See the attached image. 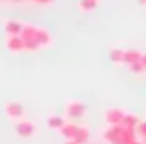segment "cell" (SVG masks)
Segmentation results:
<instances>
[{
  "label": "cell",
  "instance_id": "d6986e66",
  "mask_svg": "<svg viewBox=\"0 0 146 144\" xmlns=\"http://www.w3.org/2000/svg\"><path fill=\"white\" fill-rule=\"evenodd\" d=\"M128 70H130L132 74H138V76L146 72V70H144V66H142L140 62H136V64H130V66H128Z\"/></svg>",
  "mask_w": 146,
  "mask_h": 144
},
{
  "label": "cell",
  "instance_id": "7a4b0ae2",
  "mask_svg": "<svg viewBox=\"0 0 146 144\" xmlns=\"http://www.w3.org/2000/svg\"><path fill=\"white\" fill-rule=\"evenodd\" d=\"M86 114V104L80 102V100H70L66 104V116L72 118V120H78Z\"/></svg>",
  "mask_w": 146,
  "mask_h": 144
},
{
  "label": "cell",
  "instance_id": "277c9868",
  "mask_svg": "<svg viewBox=\"0 0 146 144\" xmlns=\"http://www.w3.org/2000/svg\"><path fill=\"white\" fill-rule=\"evenodd\" d=\"M14 132L22 138H30L36 134V124L34 122H28V120H18L14 124Z\"/></svg>",
  "mask_w": 146,
  "mask_h": 144
},
{
  "label": "cell",
  "instance_id": "5b68a950",
  "mask_svg": "<svg viewBox=\"0 0 146 144\" xmlns=\"http://www.w3.org/2000/svg\"><path fill=\"white\" fill-rule=\"evenodd\" d=\"M4 112H6V116L8 118H12V120H20L22 116H24V106L20 104V102H16V100H10V102H6V106H4Z\"/></svg>",
  "mask_w": 146,
  "mask_h": 144
},
{
  "label": "cell",
  "instance_id": "7c38bea8",
  "mask_svg": "<svg viewBox=\"0 0 146 144\" xmlns=\"http://www.w3.org/2000/svg\"><path fill=\"white\" fill-rule=\"evenodd\" d=\"M88 138H90V132H88V128L78 124V130H76V136H74V140H76L78 144H86V142H88Z\"/></svg>",
  "mask_w": 146,
  "mask_h": 144
},
{
  "label": "cell",
  "instance_id": "52a82bcc",
  "mask_svg": "<svg viewBox=\"0 0 146 144\" xmlns=\"http://www.w3.org/2000/svg\"><path fill=\"white\" fill-rule=\"evenodd\" d=\"M22 28H24V24L18 22V20H6L4 22V30H6L8 36H20L22 34Z\"/></svg>",
  "mask_w": 146,
  "mask_h": 144
},
{
  "label": "cell",
  "instance_id": "ac0fdd59",
  "mask_svg": "<svg viewBox=\"0 0 146 144\" xmlns=\"http://www.w3.org/2000/svg\"><path fill=\"white\" fill-rule=\"evenodd\" d=\"M24 50H28V52H36V50H40V44H38L36 40H24Z\"/></svg>",
  "mask_w": 146,
  "mask_h": 144
},
{
  "label": "cell",
  "instance_id": "44dd1931",
  "mask_svg": "<svg viewBox=\"0 0 146 144\" xmlns=\"http://www.w3.org/2000/svg\"><path fill=\"white\" fill-rule=\"evenodd\" d=\"M34 2H40V4H50L52 0H34Z\"/></svg>",
  "mask_w": 146,
  "mask_h": 144
},
{
  "label": "cell",
  "instance_id": "e0dca14e",
  "mask_svg": "<svg viewBox=\"0 0 146 144\" xmlns=\"http://www.w3.org/2000/svg\"><path fill=\"white\" fill-rule=\"evenodd\" d=\"M136 136H138L142 142H146V122L140 120V124L136 126Z\"/></svg>",
  "mask_w": 146,
  "mask_h": 144
},
{
  "label": "cell",
  "instance_id": "ffe728a7",
  "mask_svg": "<svg viewBox=\"0 0 146 144\" xmlns=\"http://www.w3.org/2000/svg\"><path fill=\"white\" fill-rule=\"evenodd\" d=\"M140 64H142L144 70H146V52H142V56H140Z\"/></svg>",
  "mask_w": 146,
  "mask_h": 144
},
{
  "label": "cell",
  "instance_id": "8fae6325",
  "mask_svg": "<svg viewBox=\"0 0 146 144\" xmlns=\"http://www.w3.org/2000/svg\"><path fill=\"white\" fill-rule=\"evenodd\" d=\"M36 30H38V26H34V24H24L20 38H22V40H36Z\"/></svg>",
  "mask_w": 146,
  "mask_h": 144
},
{
  "label": "cell",
  "instance_id": "30bf717a",
  "mask_svg": "<svg viewBox=\"0 0 146 144\" xmlns=\"http://www.w3.org/2000/svg\"><path fill=\"white\" fill-rule=\"evenodd\" d=\"M76 130H78V124H74V122H66V124L60 128V134L64 136V140H74Z\"/></svg>",
  "mask_w": 146,
  "mask_h": 144
},
{
  "label": "cell",
  "instance_id": "7402d4cb",
  "mask_svg": "<svg viewBox=\"0 0 146 144\" xmlns=\"http://www.w3.org/2000/svg\"><path fill=\"white\" fill-rule=\"evenodd\" d=\"M62 144H78V142H76V140H64Z\"/></svg>",
  "mask_w": 146,
  "mask_h": 144
},
{
  "label": "cell",
  "instance_id": "3957f363",
  "mask_svg": "<svg viewBox=\"0 0 146 144\" xmlns=\"http://www.w3.org/2000/svg\"><path fill=\"white\" fill-rule=\"evenodd\" d=\"M124 116H126V112L122 108H108V110H104V120H106L108 126H120L124 122Z\"/></svg>",
  "mask_w": 146,
  "mask_h": 144
},
{
  "label": "cell",
  "instance_id": "5bb4252c",
  "mask_svg": "<svg viewBox=\"0 0 146 144\" xmlns=\"http://www.w3.org/2000/svg\"><path fill=\"white\" fill-rule=\"evenodd\" d=\"M140 124V120H138V116L136 114H130V112H126V116H124V122H122V126H126V128H132V130H136V126Z\"/></svg>",
  "mask_w": 146,
  "mask_h": 144
},
{
  "label": "cell",
  "instance_id": "2e32d148",
  "mask_svg": "<svg viewBox=\"0 0 146 144\" xmlns=\"http://www.w3.org/2000/svg\"><path fill=\"white\" fill-rule=\"evenodd\" d=\"M64 124H66V122H64V118H62V116H56V114H54V116H50V118H48V126H50V128H54V130H60Z\"/></svg>",
  "mask_w": 146,
  "mask_h": 144
},
{
  "label": "cell",
  "instance_id": "9a60e30c",
  "mask_svg": "<svg viewBox=\"0 0 146 144\" xmlns=\"http://www.w3.org/2000/svg\"><path fill=\"white\" fill-rule=\"evenodd\" d=\"M110 60L114 64H124V48H112L110 50Z\"/></svg>",
  "mask_w": 146,
  "mask_h": 144
},
{
  "label": "cell",
  "instance_id": "4fadbf2b",
  "mask_svg": "<svg viewBox=\"0 0 146 144\" xmlns=\"http://www.w3.org/2000/svg\"><path fill=\"white\" fill-rule=\"evenodd\" d=\"M98 4H100V0H78V8H80L82 12H90V10H94Z\"/></svg>",
  "mask_w": 146,
  "mask_h": 144
},
{
  "label": "cell",
  "instance_id": "cb8c5ba5",
  "mask_svg": "<svg viewBox=\"0 0 146 144\" xmlns=\"http://www.w3.org/2000/svg\"><path fill=\"white\" fill-rule=\"evenodd\" d=\"M138 2H140V4H146V0H138Z\"/></svg>",
  "mask_w": 146,
  "mask_h": 144
},
{
  "label": "cell",
  "instance_id": "8992f818",
  "mask_svg": "<svg viewBox=\"0 0 146 144\" xmlns=\"http://www.w3.org/2000/svg\"><path fill=\"white\" fill-rule=\"evenodd\" d=\"M36 42L40 44V48H48V46H52V34L46 28L38 26V30H36Z\"/></svg>",
  "mask_w": 146,
  "mask_h": 144
},
{
  "label": "cell",
  "instance_id": "ba28073f",
  "mask_svg": "<svg viewBox=\"0 0 146 144\" xmlns=\"http://www.w3.org/2000/svg\"><path fill=\"white\" fill-rule=\"evenodd\" d=\"M6 48L10 52H22L24 50V40L20 36H8L6 38Z\"/></svg>",
  "mask_w": 146,
  "mask_h": 144
},
{
  "label": "cell",
  "instance_id": "603a6c76",
  "mask_svg": "<svg viewBox=\"0 0 146 144\" xmlns=\"http://www.w3.org/2000/svg\"><path fill=\"white\" fill-rule=\"evenodd\" d=\"M134 144H146V142H142V140H136V142H134Z\"/></svg>",
  "mask_w": 146,
  "mask_h": 144
},
{
  "label": "cell",
  "instance_id": "9c48e42d",
  "mask_svg": "<svg viewBox=\"0 0 146 144\" xmlns=\"http://www.w3.org/2000/svg\"><path fill=\"white\" fill-rule=\"evenodd\" d=\"M140 56H142L140 50H136V48H128V50H124V64H126V66L136 64V62H140Z\"/></svg>",
  "mask_w": 146,
  "mask_h": 144
},
{
  "label": "cell",
  "instance_id": "6da1fadb",
  "mask_svg": "<svg viewBox=\"0 0 146 144\" xmlns=\"http://www.w3.org/2000/svg\"><path fill=\"white\" fill-rule=\"evenodd\" d=\"M102 138L108 144H134L136 142V130L126 126H108L102 132Z\"/></svg>",
  "mask_w": 146,
  "mask_h": 144
}]
</instances>
